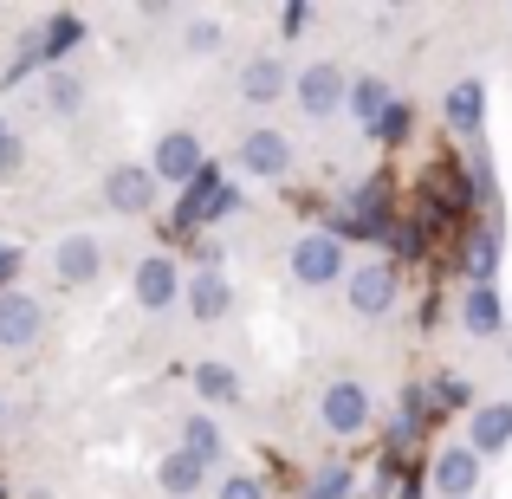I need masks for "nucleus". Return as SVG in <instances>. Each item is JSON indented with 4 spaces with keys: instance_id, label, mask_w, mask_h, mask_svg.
Instances as JSON below:
<instances>
[{
    "instance_id": "obj_7",
    "label": "nucleus",
    "mask_w": 512,
    "mask_h": 499,
    "mask_svg": "<svg viewBox=\"0 0 512 499\" xmlns=\"http://www.w3.org/2000/svg\"><path fill=\"white\" fill-rule=\"evenodd\" d=\"M286 163H292V150H286L279 130H253V137L240 143V169L247 175H286Z\"/></svg>"
},
{
    "instance_id": "obj_11",
    "label": "nucleus",
    "mask_w": 512,
    "mask_h": 499,
    "mask_svg": "<svg viewBox=\"0 0 512 499\" xmlns=\"http://www.w3.org/2000/svg\"><path fill=\"white\" fill-rule=\"evenodd\" d=\"M506 441H512V409H506V402L474 409V441H467V448H474V454H500Z\"/></svg>"
},
{
    "instance_id": "obj_18",
    "label": "nucleus",
    "mask_w": 512,
    "mask_h": 499,
    "mask_svg": "<svg viewBox=\"0 0 512 499\" xmlns=\"http://www.w3.org/2000/svg\"><path fill=\"white\" fill-rule=\"evenodd\" d=\"M344 91H350V111H357L363 124H376V117L389 111V85L383 78H357V85H344Z\"/></svg>"
},
{
    "instance_id": "obj_28",
    "label": "nucleus",
    "mask_w": 512,
    "mask_h": 499,
    "mask_svg": "<svg viewBox=\"0 0 512 499\" xmlns=\"http://www.w3.org/2000/svg\"><path fill=\"white\" fill-rule=\"evenodd\" d=\"M13 273H20V253L0 247V292H7V279H13Z\"/></svg>"
},
{
    "instance_id": "obj_16",
    "label": "nucleus",
    "mask_w": 512,
    "mask_h": 499,
    "mask_svg": "<svg viewBox=\"0 0 512 499\" xmlns=\"http://www.w3.org/2000/svg\"><path fill=\"white\" fill-rule=\"evenodd\" d=\"M201 474H208V467H201L195 461V454H169V461H163V474H156V480H163V493H175V499H182V493H195L201 487Z\"/></svg>"
},
{
    "instance_id": "obj_3",
    "label": "nucleus",
    "mask_w": 512,
    "mask_h": 499,
    "mask_svg": "<svg viewBox=\"0 0 512 499\" xmlns=\"http://www.w3.org/2000/svg\"><path fill=\"white\" fill-rule=\"evenodd\" d=\"M338 98H344V72H338V65H305V72H299V104L312 117H331Z\"/></svg>"
},
{
    "instance_id": "obj_10",
    "label": "nucleus",
    "mask_w": 512,
    "mask_h": 499,
    "mask_svg": "<svg viewBox=\"0 0 512 499\" xmlns=\"http://www.w3.org/2000/svg\"><path fill=\"white\" fill-rule=\"evenodd\" d=\"M137 299H143V312H163V305L175 299V266L163 260V253H150V260L137 266Z\"/></svg>"
},
{
    "instance_id": "obj_17",
    "label": "nucleus",
    "mask_w": 512,
    "mask_h": 499,
    "mask_svg": "<svg viewBox=\"0 0 512 499\" xmlns=\"http://www.w3.org/2000/svg\"><path fill=\"white\" fill-rule=\"evenodd\" d=\"M467 331H474V337H493V331H500V292H493V286H474V292H467Z\"/></svg>"
},
{
    "instance_id": "obj_25",
    "label": "nucleus",
    "mask_w": 512,
    "mask_h": 499,
    "mask_svg": "<svg viewBox=\"0 0 512 499\" xmlns=\"http://www.w3.org/2000/svg\"><path fill=\"white\" fill-rule=\"evenodd\" d=\"M188 46H195V52H214V46H221V26H214V20L188 26Z\"/></svg>"
},
{
    "instance_id": "obj_29",
    "label": "nucleus",
    "mask_w": 512,
    "mask_h": 499,
    "mask_svg": "<svg viewBox=\"0 0 512 499\" xmlns=\"http://www.w3.org/2000/svg\"><path fill=\"white\" fill-rule=\"evenodd\" d=\"M13 150H20V143H13V137H7V124H0V169H7V163H13Z\"/></svg>"
},
{
    "instance_id": "obj_2",
    "label": "nucleus",
    "mask_w": 512,
    "mask_h": 499,
    "mask_svg": "<svg viewBox=\"0 0 512 499\" xmlns=\"http://www.w3.org/2000/svg\"><path fill=\"white\" fill-rule=\"evenodd\" d=\"M363 422H370V396L357 383H331L325 389V428L331 435H357Z\"/></svg>"
},
{
    "instance_id": "obj_8",
    "label": "nucleus",
    "mask_w": 512,
    "mask_h": 499,
    "mask_svg": "<svg viewBox=\"0 0 512 499\" xmlns=\"http://www.w3.org/2000/svg\"><path fill=\"white\" fill-rule=\"evenodd\" d=\"M195 169H201V143L188 137V130H175V137L156 143V169H150V175H169V182H195Z\"/></svg>"
},
{
    "instance_id": "obj_26",
    "label": "nucleus",
    "mask_w": 512,
    "mask_h": 499,
    "mask_svg": "<svg viewBox=\"0 0 512 499\" xmlns=\"http://www.w3.org/2000/svg\"><path fill=\"white\" fill-rule=\"evenodd\" d=\"M52 111H78V85L72 78H52Z\"/></svg>"
},
{
    "instance_id": "obj_12",
    "label": "nucleus",
    "mask_w": 512,
    "mask_h": 499,
    "mask_svg": "<svg viewBox=\"0 0 512 499\" xmlns=\"http://www.w3.org/2000/svg\"><path fill=\"white\" fill-rule=\"evenodd\" d=\"M91 273H98V240H91V234H72L59 247V279H65V286H85Z\"/></svg>"
},
{
    "instance_id": "obj_24",
    "label": "nucleus",
    "mask_w": 512,
    "mask_h": 499,
    "mask_svg": "<svg viewBox=\"0 0 512 499\" xmlns=\"http://www.w3.org/2000/svg\"><path fill=\"white\" fill-rule=\"evenodd\" d=\"M221 499H266V493H260V480L234 474V480H221Z\"/></svg>"
},
{
    "instance_id": "obj_19",
    "label": "nucleus",
    "mask_w": 512,
    "mask_h": 499,
    "mask_svg": "<svg viewBox=\"0 0 512 499\" xmlns=\"http://www.w3.org/2000/svg\"><path fill=\"white\" fill-rule=\"evenodd\" d=\"M188 454H195L201 467H208L214 454H221V435H214V422H208V415H195V422H188Z\"/></svg>"
},
{
    "instance_id": "obj_1",
    "label": "nucleus",
    "mask_w": 512,
    "mask_h": 499,
    "mask_svg": "<svg viewBox=\"0 0 512 499\" xmlns=\"http://www.w3.org/2000/svg\"><path fill=\"white\" fill-rule=\"evenodd\" d=\"M338 240L331 234H305L299 247H292V273L305 279V286H331V279H338Z\"/></svg>"
},
{
    "instance_id": "obj_13",
    "label": "nucleus",
    "mask_w": 512,
    "mask_h": 499,
    "mask_svg": "<svg viewBox=\"0 0 512 499\" xmlns=\"http://www.w3.org/2000/svg\"><path fill=\"white\" fill-rule=\"evenodd\" d=\"M240 91H247V104H273L279 91H286V65L279 59H253L247 72H240Z\"/></svg>"
},
{
    "instance_id": "obj_21",
    "label": "nucleus",
    "mask_w": 512,
    "mask_h": 499,
    "mask_svg": "<svg viewBox=\"0 0 512 499\" xmlns=\"http://www.w3.org/2000/svg\"><path fill=\"white\" fill-rule=\"evenodd\" d=\"M195 389H201V396H214V402H227V396H234V376H227L221 363H201V370H195Z\"/></svg>"
},
{
    "instance_id": "obj_15",
    "label": "nucleus",
    "mask_w": 512,
    "mask_h": 499,
    "mask_svg": "<svg viewBox=\"0 0 512 499\" xmlns=\"http://www.w3.org/2000/svg\"><path fill=\"white\" fill-rule=\"evenodd\" d=\"M188 305H195V318H221L227 312V279L221 273H195L188 279Z\"/></svg>"
},
{
    "instance_id": "obj_5",
    "label": "nucleus",
    "mask_w": 512,
    "mask_h": 499,
    "mask_svg": "<svg viewBox=\"0 0 512 499\" xmlns=\"http://www.w3.org/2000/svg\"><path fill=\"white\" fill-rule=\"evenodd\" d=\"M389 299H396V273H389V266H357V273H350V305H357L363 318L389 312Z\"/></svg>"
},
{
    "instance_id": "obj_6",
    "label": "nucleus",
    "mask_w": 512,
    "mask_h": 499,
    "mask_svg": "<svg viewBox=\"0 0 512 499\" xmlns=\"http://www.w3.org/2000/svg\"><path fill=\"white\" fill-rule=\"evenodd\" d=\"M435 487L448 493V499H467L480 487V454L474 448H448V454H435Z\"/></svg>"
},
{
    "instance_id": "obj_14",
    "label": "nucleus",
    "mask_w": 512,
    "mask_h": 499,
    "mask_svg": "<svg viewBox=\"0 0 512 499\" xmlns=\"http://www.w3.org/2000/svg\"><path fill=\"white\" fill-rule=\"evenodd\" d=\"M480 111H487V91H480L474 78L448 91V124L461 130V137H474V130H480Z\"/></svg>"
},
{
    "instance_id": "obj_22",
    "label": "nucleus",
    "mask_w": 512,
    "mask_h": 499,
    "mask_svg": "<svg viewBox=\"0 0 512 499\" xmlns=\"http://www.w3.org/2000/svg\"><path fill=\"white\" fill-rule=\"evenodd\" d=\"M305 493H312V499H344L350 493V467H325V474H318Z\"/></svg>"
},
{
    "instance_id": "obj_23",
    "label": "nucleus",
    "mask_w": 512,
    "mask_h": 499,
    "mask_svg": "<svg viewBox=\"0 0 512 499\" xmlns=\"http://www.w3.org/2000/svg\"><path fill=\"white\" fill-rule=\"evenodd\" d=\"M402 130H409V104H396V98H389V111L376 117V137H402Z\"/></svg>"
},
{
    "instance_id": "obj_20",
    "label": "nucleus",
    "mask_w": 512,
    "mask_h": 499,
    "mask_svg": "<svg viewBox=\"0 0 512 499\" xmlns=\"http://www.w3.org/2000/svg\"><path fill=\"white\" fill-rule=\"evenodd\" d=\"M467 266H474V279L487 286L493 266H500V240H493V234H474V247H467Z\"/></svg>"
},
{
    "instance_id": "obj_9",
    "label": "nucleus",
    "mask_w": 512,
    "mask_h": 499,
    "mask_svg": "<svg viewBox=\"0 0 512 499\" xmlns=\"http://www.w3.org/2000/svg\"><path fill=\"white\" fill-rule=\"evenodd\" d=\"M33 337H39V299L0 292V344H33Z\"/></svg>"
},
{
    "instance_id": "obj_4",
    "label": "nucleus",
    "mask_w": 512,
    "mask_h": 499,
    "mask_svg": "<svg viewBox=\"0 0 512 499\" xmlns=\"http://www.w3.org/2000/svg\"><path fill=\"white\" fill-rule=\"evenodd\" d=\"M104 201H111L117 214H143L156 201V175L150 169H111V182H104Z\"/></svg>"
},
{
    "instance_id": "obj_27",
    "label": "nucleus",
    "mask_w": 512,
    "mask_h": 499,
    "mask_svg": "<svg viewBox=\"0 0 512 499\" xmlns=\"http://www.w3.org/2000/svg\"><path fill=\"white\" fill-rule=\"evenodd\" d=\"M72 39H78V20H52V46L46 52H65Z\"/></svg>"
}]
</instances>
